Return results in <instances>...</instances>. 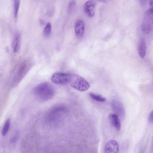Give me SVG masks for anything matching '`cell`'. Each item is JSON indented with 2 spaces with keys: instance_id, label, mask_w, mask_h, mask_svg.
<instances>
[{
  "instance_id": "6da1fadb",
  "label": "cell",
  "mask_w": 153,
  "mask_h": 153,
  "mask_svg": "<svg viewBox=\"0 0 153 153\" xmlns=\"http://www.w3.org/2000/svg\"><path fill=\"white\" fill-rule=\"evenodd\" d=\"M33 92L35 97L42 102L51 100L55 94L54 88L47 82H42L37 85L33 88Z\"/></svg>"
},
{
  "instance_id": "7a4b0ae2",
  "label": "cell",
  "mask_w": 153,
  "mask_h": 153,
  "mask_svg": "<svg viewBox=\"0 0 153 153\" xmlns=\"http://www.w3.org/2000/svg\"><path fill=\"white\" fill-rule=\"evenodd\" d=\"M142 30L143 33L147 34L153 29V9H150L145 13L142 25Z\"/></svg>"
},
{
  "instance_id": "3957f363",
  "label": "cell",
  "mask_w": 153,
  "mask_h": 153,
  "mask_svg": "<svg viewBox=\"0 0 153 153\" xmlns=\"http://www.w3.org/2000/svg\"><path fill=\"white\" fill-rule=\"evenodd\" d=\"M73 74L62 72H56L51 77V81L53 83L59 85H66L72 81Z\"/></svg>"
},
{
  "instance_id": "277c9868",
  "label": "cell",
  "mask_w": 153,
  "mask_h": 153,
  "mask_svg": "<svg viewBox=\"0 0 153 153\" xmlns=\"http://www.w3.org/2000/svg\"><path fill=\"white\" fill-rule=\"evenodd\" d=\"M73 78L74 81L71 84L72 88L81 91H86L89 88V84L83 78L75 74H73Z\"/></svg>"
},
{
  "instance_id": "5b68a950",
  "label": "cell",
  "mask_w": 153,
  "mask_h": 153,
  "mask_svg": "<svg viewBox=\"0 0 153 153\" xmlns=\"http://www.w3.org/2000/svg\"><path fill=\"white\" fill-rule=\"evenodd\" d=\"M112 110L120 119H123L125 115V110L122 102L117 99H113L111 102Z\"/></svg>"
},
{
  "instance_id": "8992f818",
  "label": "cell",
  "mask_w": 153,
  "mask_h": 153,
  "mask_svg": "<svg viewBox=\"0 0 153 153\" xmlns=\"http://www.w3.org/2000/svg\"><path fill=\"white\" fill-rule=\"evenodd\" d=\"M65 109L64 108L61 106L53 108L48 113L46 117L47 120L50 122L56 121Z\"/></svg>"
},
{
  "instance_id": "52a82bcc",
  "label": "cell",
  "mask_w": 153,
  "mask_h": 153,
  "mask_svg": "<svg viewBox=\"0 0 153 153\" xmlns=\"http://www.w3.org/2000/svg\"><path fill=\"white\" fill-rule=\"evenodd\" d=\"M106 153H117L119 151V145L115 140H112L108 141L106 143L104 149Z\"/></svg>"
},
{
  "instance_id": "ba28073f",
  "label": "cell",
  "mask_w": 153,
  "mask_h": 153,
  "mask_svg": "<svg viewBox=\"0 0 153 153\" xmlns=\"http://www.w3.org/2000/svg\"><path fill=\"white\" fill-rule=\"evenodd\" d=\"M95 4L93 0H89L85 4L84 9L85 13L88 16L93 17L95 14Z\"/></svg>"
},
{
  "instance_id": "9c48e42d",
  "label": "cell",
  "mask_w": 153,
  "mask_h": 153,
  "mask_svg": "<svg viewBox=\"0 0 153 153\" xmlns=\"http://www.w3.org/2000/svg\"><path fill=\"white\" fill-rule=\"evenodd\" d=\"M109 119L111 125L115 129L120 131L121 128V124L120 118L116 114H112L109 116Z\"/></svg>"
},
{
  "instance_id": "30bf717a",
  "label": "cell",
  "mask_w": 153,
  "mask_h": 153,
  "mask_svg": "<svg viewBox=\"0 0 153 153\" xmlns=\"http://www.w3.org/2000/svg\"><path fill=\"white\" fill-rule=\"evenodd\" d=\"M84 22L82 20L76 22L75 25V31L76 37L79 38H82L84 34Z\"/></svg>"
},
{
  "instance_id": "8fae6325",
  "label": "cell",
  "mask_w": 153,
  "mask_h": 153,
  "mask_svg": "<svg viewBox=\"0 0 153 153\" xmlns=\"http://www.w3.org/2000/svg\"><path fill=\"white\" fill-rule=\"evenodd\" d=\"M138 50L140 56L141 58H143L146 55V44L144 38H141L139 41Z\"/></svg>"
},
{
  "instance_id": "7c38bea8",
  "label": "cell",
  "mask_w": 153,
  "mask_h": 153,
  "mask_svg": "<svg viewBox=\"0 0 153 153\" xmlns=\"http://www.w3.org/2000/svg\"><path fill=\"white\" fill-rule=\"evenodd\" d=\"M20 46V36L19 34H16L13 39L12 46L13 51L17 52L19 49Z\"/></svg>"
},
{
  "instance_id": "4fadbf2b",
  "label": "cell",
  "mask_w": 153,
  "mask_h": 153,
  "mask_svg": "<svg viewBox=\"0 0 153 153\" xmlns=\"http://www.w3.org/2000/svg\"><path fill=\"white\" fill-rule=\"evenodd\" d=\"M89 95L92 99L95 101L101 102H105L106 101V98L101 95L93 93H89Z\"/></svg>"
},
{
  "instance_id": "5bb4252c",
  "label": "cell",
  "mask_w": 153,
  "mask_h": 153,
  "mask_svg": "<svg viewBox=\"0 0 153 153\" xmlns=\"http://www.w3.org/2000/svg\"><path fill=\"white\" fill-rule=\"evenodd\" d=\"M10 118H7L5 121L1 131V134L3 136H5L8 133L10 127Z\"/></svg>"
},
{
  "instance_id": "9a60e30c",
  "label": "cell",
  "mask_w": 153,
  "mask_h": 153,
  "mask_svg": "<svg viewBox=\"0 0 153 153\" xmlns=\"http://www.w3.org/2000/svg\"><path fill=\"white\" fill-rule=\"evenodd\" d=\"M20 0H13L14 16L17 17L20 5Z\"/></svg>"
},
{
  "instance_id": "2e32d148",
  "label": "cell",
  "mask_w": 153,
  "mask_h": 153,
  "mask_svg": "<svg viewBox=\"0 0 153 153\" xmlns=\"http://www.w3.org/2000/svg\"><path fill=\"white\" fill-rule=\"evenodd\" d=\"M51 24L48 23L43 30V33L45 37H47L49 36L51 33Z\"/></svg>"
},
{
  "instance_id": "e0dca14e",
  "label": "cell",
  "mask_w": 153,
  "mask_h": 153,
  "mask_svg": "<svg viewBox=\"0 0 153 153\" xmlns=\"http://www.w3.org/2000/svg\"><path fill=\"white\" fill-rule=\"evenodd\" d=\"M76 7V3L74 1H70L68 5V12L70 13H71L74 10Z\"/></svg>"
},
{
  "instance_id": "ac0fdd59",
  "label": "cell",
  "mask_w": 153,
  "mask_h": 153,
  "mask_svg": "<svg viewBox=\"0 0 153 153\" xmlns=\"http://www.w3.org/2000/svg\"><path fill=\"white\" fill-rule=\"evenodd\" d=\"M19 137V133L16 131L10 139V142L11 143H14L16 142L17 140Z\"/></svg>"
},
{
  "instance_id": "d6986e66",
  "label": "cell",
  "mask_w": 153,
  "mask_h": 153,
  "mask_svg": "<svg viewBox=\"0 0 153 153\" xmlns=\"http://www.w3.org/2000/svg\"><path fill=\"white\" fill-rule=\"evenodd\" d=\"M149 120L150 123H153V110L150 114L149 117Z\"/></svg>"
},
{
  "instance_id": "ffe728a7",
  "label": "cell",
  "mask_w": 153,
  "mask_h": 153,
  "mask_svg": "<svg viewBox=\"0 0 153 153\" xmlns=\"http://www.w3.org/2000/svg\"><path fill=\"white\" fill-rule=\"evenodd\" d=\"M140 4L142 6L145 5L146 2V0H139Z\"/></svg>"
},
{
  "instance_id": "44dd1931",
  "label": "cell",
  "mask_w": 153,
  "mask_h": 153,
  "mask_svg": "<svg viewBox=\"0 0 153 153\" xmlns=\"http://www.w3.org/2000/svg\"><path fill=\"white\" fill-rule=\"evenodd\" d=\"M149 5L150 9H153V0H149Z\"/></svg>"
},
{
  "instance_id": "7402d4cb",
  "label": "cell",
  "mask_w": 153,
  "mask_h": 153,
  "mask_svg": "<svg viewBox=\"0 0 153 153\" xmlns=\"http://www.w3.org/2000/svg\"><path fill=\"white\" fill-rule=\"evenodd\" d=\"M99 1L102 2H106L107 0H97Z\"/></svg>"
}]
</instances>
